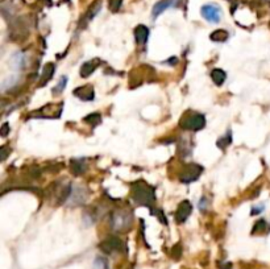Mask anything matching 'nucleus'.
<instances>
[{
	"label": "nucleus",
	"instance_id": "dca6fc26",
	"mask_svg": "<svg viewBox=\"0 0 270 269\" xmlns=\"http://www.w3.org/2000/svg\"><path fill=\"white\" fill-rule=\"evenodd\" d=\"M228 37H230V33L224 29H217L214 33H211L210 36L211 40L215 41V42H224V41L228 40Z\"/></svg>",
	"mask_w": 270,
	"mask_h": 269
},
{
	"label": "nucleus",
	"instance_id": "ddd939ff",
	"mask_svg": "<svg viewBox=\"0 0 270 269\" xmlns=\"http://www.w3.org/2000/svg\"><path fill=\"white\" fill-rule=\"evenodd\" d=\"M54 69L56 66L52 62L46 63L42 69V74H41V85H46L47 82L51 81V78L54 75Z\"/></svg>",
	"mask_w": 270,
	"mask_h": 269
},
{
	"label": "nucleus",
	"instance_id": "aec40b11",
	"mask_svg": "<svg viewBox=\"0 0 270 269\" xmlns=\"http://www.w3.org/2000/svg\"><path fill=\"white\" fill-rule=\"evenodd\" d=\"M66 85H67V77L66 75H63V77H61L60 82H58V85H57L56 87L53 88V94L60 95L61 93H63V90H65Z\"/></svg>",
	"mask_w": 270,
	"mask_h": 269
},
{
	"label": "nucleus",
	"instance_id": "393cba45",
	"mask_svg": "<svg viewBox=\"0 0 270 269\" xmlns=\"http://www.w3.org/2000/svg\"><path fill=\"white\" fill-rule=\"evenodd\" d=\"M8 132H10V125H8V123H4L3 127H2V131H0V133H2V136H7L8 134Z\"/></svg>",
	"mask_w": 270,
	"mask_h": 269
},
{
	"label": "nucleus",
	"instance_id": "f3484780",
	"mask_svg": "<svg viewBox=\"0 0 270 269\" xmlns=\"http://www.w3.org/2000/svg\"><path fill=\"white\" fill-rule=\"evenodd\" d=\"M86 170L85 163H83V160H72L71 161V172L74 174L79 175Z\"/></svg>",
	"mask_w": 270,
	"mask_h": 269
},
{
	"label": "nucleus",
	"instance_id": "a211bd4d",
	"mask_svg": "<svg viewBox=\"0 0 270 269\" xmlns=\"http://www.w3.org/2000/svg\"><path fill=\"white\" fill-rule=\"evenodd\" d=\"M86 123L90 125H97V124H101L102 122V118H101V114L99 113H94V114H90L88 116H86L85 119Z\"/></svg>",
	"mask_w": 270,
	"mask_h": 269
},
{
	"label": "nucleus",
	"instance_id": "423d86ee",
	"mask_svg": "<svg viewBox=\"0 0 270 269\" xmlns=\"http://www.w3.org/2000/svg\"><path fill=\"white\" fill-rule=\"evenodd\" d=\"M201 12L204 19L210 23H219L220 17H222V10L216 4H206L202 7Z\"/></svg>",
	"mask_w": 270,
	"mask_h": 269
},
{
	"label": "nucleus",
	"instance_id": "39448f33",
	"mask_svg": "<svg viewBox=\"0 0 270 269\" xmlns=\"http://www.w3.org/2000/svg\"><path fill=\"white\" fill-rule=\"evenodd\" d=\"M62 108L63 103H49L42 107V108H40L38 111H35L32 116L40 114L38 116H42V118H60L61 113H62Z\"/></svg>",
	"mask_w": 270,
	"mask_h": 269
},
{
	"label": "nucleus",
	"instance_id": "0eeeda50",
	"mask_svg": "<svg viewBox=\"0 0 270 269\" xmlns=\"http://www.w3.org/2000/svg\"><path fill=\"white\" fill-rule=\"evenodd\" d=\"M124 248L122 241L116 236H110L101 244V250L106 254H113V252H120Z\"/></svg>",
	"mask_w": 270,
	"mask_h": 269
},
{
	"label": "nucleus",
	"instance_id": "4468645a",
	"mask_svg": "<svg viewBox=\"0 0 270 269\" xmlns=\"http://www.w3.org/2000/svg\"><path fill=\"white\" fill-rule=\"evenodd\" d=\"M101 8H102L101 0H97V2H95V3L91 4V7H90V8L87 10V12H86V16L83 17V20H85V25H86V23L91 21V20L94 19L95 16L97 15V12L101 11Z\"/></svg>",
	"mask_w": 270,
	"mask_h": 269
},
{
	"label": "nucleus",
	"instance_id": "f257e3e1",
	"mask_svg": "<svg viewBox=\"0 0 270 269\" xmlns=\"http://www.w3.org/2000/svg\"><path fill=\"white\" fill-rule=\"evenodd\" d=\"M132 198L138 206H145L152 209L156 202V193L154 188L144 181L135 182L132 185Z\"/></svg>",
	"mask_w": 270,
	"mask_h": 269
},
{
	"label": "nucleus",
	"instance_id": "4be33fe9",
	"mask_svg": "<svg viewBox=\"0 0 270 269\" xmlns=\"http://www.w3.org/2000/svg\"><path fill=\"white\" fill-rule=\"evenodd\" d=\"M12 63H13V66H15L16 69H21L22 66H24V54L22 53L15 54Z\"/></svg>",
	"mask_w": 270,
	"mask_h": 269
},
{
	"label": "nucleus",
	"instance_id": "20e7f679",
	"mask_svg": "<svg viewBox=\"0 0 270 269\" xmlns=\"http://www.w3.org/2000/svg\"><path fill=\"white\" fill-rule=\"evenodd\" d=\"M203 172V168L201 165H197V164H189V165H185L182 173L179 175V180L185 184H189V182H194L198 180L199 175Z\"/></svg>",
	"mask_w": 270,
	"mask_h": 269
},
{
	"label": "nucleus",
	"instance_id": "6ab92c4d",
	"mask_svg": "<svg viewBox=\"0 0 270 269\" xmlns=\"http://www.w3.org/2000/svg\"><path fill=\"white\" fill-rule=\"evenodd\" d=\"M231 143H232V134H231V131L227 132L226 134H224L223 138L219 139V141H217V147L219 148H227L228 145H231Z\"/></svg>",
	"mask_w": 270,
	"mask_h": 269
},
{
	"label": "nucleus",
	"instance_id": "f8f14e48",
	"mask_svg": "<svg viewBox=\"0 0 270 269\" xmlns=\"http://www.w3.org/2000/svg\"><path fill=\"white\" fill-rule=\"evenodd\" d=\"M99 65H101V60H97V58H95V60H90V61H87V62H85L81 68V77H83V78H87V77H90V75H91L92 73H94L95 70L97 69V66Z\"/></svg>",
	"mask_w": 270,
	"mask_h": 269
},
{
	"label": "nucleus",
	"instance_id": "f03ea898",
	"mask_svg": "<svg viewBox=\"0 0 270 269\" xmlns=\"http://www.w3.org/2000/svg\"><path fill=\"white\" fill-rule=\"evenodd\" d=\"M179 125L187 131H201L206 125V118L202 114H186L182 119L179 120Z\"/></svg>",
	"mask_w": 270,
	"mask_h": 269
},
{
	"label": "nucleus",
	"instance_id": "412c9836",
	"mask_svg": "<svg viewBox=\"0 0 270 269\" xmlns=\"http://www.w3.org/2000/svg\"><path fill=\"white\" fill-rule=\"evenodd\" d=\"M266 229H267L266 222H265L264 219H260V220H257V222H256L255 227H253V230H252V234H255V235L264 234L265 230Z\"/></svg>",
	"mask_w": 270,
	"mask_h": 269
},
{
	"label": "nucleus",
	"instance_id": "6e6552de",
	"mask_svg": "<svg viewBox=\"0 0 270 269\" xmlns=\"http://www.w3.org/2000/svg\"><path fill=\"white\" fill-rule=\"evenodd\" d=\"M192 213V205L190 204L189 200H182L181 204H179L178 210H177L176 214V219L178 223H183L187 220L190 215Z\"/></svg>",
	"mask_w": 270,
	"mask_h": 269
},
{
	"label": "nucleus",
	"instance_id": "2eb2a0df",
	"mask_svg": "<svg viewBox=\"0 0 270 269\" xmlns=\"http://www.w3.org/2000/svg\"><path fill=\"white\" fill-rule=\"evenodd\" d=\"M211 78H212V81L215 82V85L222 86L224 82H226L227 74H226V72H224V70L214 69L212 72H211Z\"/></svg>",
	"mask_w": 270,
	"mask_h": 269
},
{
	"label": "nucleus",
	"instance_id": "7ed1b4c3",
	"mask_svg": "<svg viewBox=\"0 0 270 269\" xmlns=\"http://www.w3.org/2000/svg\"><path fill=\"white\" fill-rule=\"evenodd\" d=\"M111 226L115 231H126L132 226V214L126 210H117L111 216Z\"/></svg>",
	"mask_w": 270,
	"mask_h": 269
},
{
	"label": "nucleus",
	"instance_id": "1a4fd4ad",
	"mask_svg": "<svg viewBox=\"0 0 270 269\" xmlns=\"http://www.w3.org/2000/svg\"><path fill=\"white\" fill-rule=\"evenodd\" d=\"M177 4H178V0H161V2H158V3L153 7L152 15H153V17H157V16H160L161 13L165 12V11L169 10V8L176 7Z\"/></svg>",
	"mask_w": 270,
	"mask_h": 269
},
{
	"label": "nucleus",
	"instance_id": "9d476101",
	"mask_svg": "<svg viewBox=\"0 0 270 269\" xmlns=\"http://www.w3.org/2000/svg\"><path fill=\"white\" fill-rule=\"evenodd\" d=\"M74 95L78 97L81 100H86V102H87V100H92L95 98L94 88L90 85L81 86V87L76 88V90H74Z\"/></svg>",
	"mask_w": 270,
	"mask_h": 269
},
{
	"label": "nucleus",
	"instance_id": "5701e85b",
	"mask_svg": "<svg viewBox=\"0 0 270 269\" xmlns=\"http://www.w3.org/2000/svg\"><path fill=\"white\" fill-rule=\"evenodd\" d=\"M120 6H121V0H110V10L112 11V12L119 11Z\"/></svg>",
	"mask_w": 270,
	"mask_h": 269
},
{
	"label": "nucleus",
	"instance_id": "9b49d317",
	"mask_svg": "<svg viewBox=\"0 0 270 269\" xmlns=\"http://www.w3.org/2000/svg\"><path fill=\"white\" fill-rule=\"evenodd\" d=\"M135 38L138 45H145L149 38V28L145 25H137L135 28Z\"/></svg>",
	"mask_w": 270,
	"mask_h": 269
},
{
	"label": "nucleus",
	"instance_id": "b1692460",
	"mask_svg": "<svg viewBox=\"0 0 270 269\" xmlns=\"http://www.w3.org/2000/svg\"><path fill=\"white\" fill-rule=\"evenodd\" d=\"M262 211H264V205L253 207V209H252V211H251V214H252V215H257V214L262 213Z\"/></svg>",
	"mask_w": 270,
	"mask_h": 269
}]
</instances>
